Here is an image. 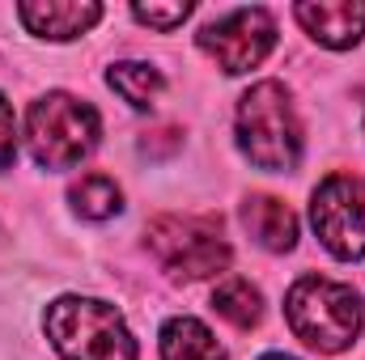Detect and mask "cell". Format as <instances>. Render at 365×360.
<instances>
[{
    "mask_svg": "<svg viewBox=\"0 0 365 360\" xmlns=\"http://www.w3.org/2000/svg\"><path fill=\"white\" fill-rule=\"evenodd\" d=\"M238 149L255 170L289 174L302 162V123L280 81H259L238 97Z\"/></svg>",
    "mask_w": 365,
    "mask_h": 360,
    "instance_id": "6da1fadb",
    "label": "cell"
},
{
    "mask_svg": "<svg viewBox=\"0 0 365 360\" xmlns=\"http://www.w3.org/2000/svg\"><path fill=\"white\" fill-rule=\"evenodd\" d=\"M43 331L64 360H136V339L123 314L98 297H56Z\"/></svg>",
    "mask_w": 365,
    "mask_h": 360,
    "instance_id": "7a4b0ae2",
    "label": "cell"
},
{
    "mask_svg": "<svg viewBox=\"0 0 365 360\" xmlns=\"http://www.w3.org/2000/svg\"><path fill=\"white\" fill-rule=\"evenodd\" d=\"M284 318L293 327V335L314 348V352H344L357 344L361 335V297L349 284L323 280V275H302L289 297H284Z\"/></svg>",
    "mask_w": 365,
    "mask_h": 360,
    "instance_id": "3957f363",
    "label": "cell"
},
{
    "mask_svg": "<svg viewBox=\"0 0 365 360\" xmlns=\"http://www.w3.org/2000/svg\"><path fill=\"white\" fill-rule=\"evenodd\" d=\"M98 110L73 93H43L26 115V144L43 170H73L98 149Z\"/></svg>",
    "mask_w": 365,
    "mask_h": 360,
    "instance_id": "277c9868",
    "label": "cell"
},
{
    "mask_svg": "<svg viewBox=\"0 0 365 360\" xmlns=\"http://www.w3.org/2000/svg\"><path fill=\"white\" fill-rule=\"evenodd\" d=\"M145 242L153 259L182 280H208L230 268V242L221 238L217 216H182V212L153 216L145 229Z\"/></svg>",
    "mask_w": 365,
    "mask_h": 360,
    "instance_id": "5b68a950",
    "label": "cell"
},
{
    "mask_svg": "<svg viewBox=\"0 0 365 360\" xmlns=\"http://www.w3.org/2000/svg\"><path fill=\"white\" fill-rule=\"evenodd\" d=\"M310 225L336 259H365V182L327 174L310 195Z\"/></svg>",
    "mask_w": 365,
    "mask_h": 360,
    "instance_id": "8992f818",
    "label": "cell"
},
{
    "mask_svg": "<svg viewBox=\"0 0 365 360\" xmlns=\"http://www.w3.org/2000/svg\"><path fill=\"white\" fill-rule=\"evenodd\" d=\"M195 38L217 60L221 73L238 77V73H251L255 64L268 60V51L276 47V21L259 4L255 9H230L217 21H208Z\"/></svg>",
    "mask_w": 365,
    "mask_h": 360,
    "instance_id": "52a82bcc",
    "label": "cell"
},
{
    "mask_svg": "<svg viewBox=\"0 0 365 360\" xmlns=\"http://www.w3.org/2000/svg\"><path fill=\"white\" fill-rule=\"evenodd\" d=\"M293 17L319 47L331 51L357 47L365 34V0H302L293 4Z\"/></svg>",
    "mask_w": 365,
    "mask_h": 360,
    "instance_id": "ba28073f",
    "label": "cell"
},
{
    "mask_svg": "<svg viewBox=\"0 0 365 360\" xmlns=\"http://www.w3.org/2000/svg\"><path fill=\"white\" fill-rule=\"evenodd\" d=\"M17 17L30 34L68 43V38L86 34L90 26H98L102 4H93V0H26V4H17Z\"/></svg>",
    "mask_w": 365,
    "mask_h": 360,
    "instance_id": "9c48e42d",
    "label": "cell"
},
{
    "mask_svg": "<svg viewBox=\"0 0 365 360\" xmlns=\"http://www.w3.org/2000/svg\"><path fill=\"white\" fill-rule=\"evenodd\" d=\"M242 225H247V233H251L264 250H272V255H284V250L297 246V216H293V208H289L284 199H276V195H247V203H242Z\"/></svg>",
    "mask_w": 365,
    "mask_h": 360,
    "instance_id": "30bf717a",
    "label": "cell"
},
{
    "mask_svg": "<svg viewBox=\"0 0 365 360\" xmlns=\"http://www.w3.org/2000/svg\"><path fill=\"white\" fill-rule=\"evenodd\" d=\"M162 360H225V352L200 318L179 314L162 327Z\"/></svg>",
    "mask_w": 365,
    "mask_h": 360,
    "instance_id": "8fae6325",
    "label": "cell"
},
{
    "mask_svg": "<svg viewBox=\"0 0 365 360\" xmlns=\"http://www.w3.org/2000/svg\"><path fill=\"white\" fill-rule=\"evenodd\" d=\"M106 85L119 93L128 106H136V110H149L153 102H158V93H162V73L153 68V64H140V60H123V64H110V73H106Z\"/></svg>",
    "mask_w": 365,
    "mask_h": 360,
    "instance_id": "7c38bea8",
    "label": "cell"
},
{
    "mask_svg": "<svg viewBox=\"0 0 365 360\" xmlns=\"http://www.w3.org/2000/svg\"><path fill=\"white\" fill-rule=\"evenodd\" d=\"M212 305H217V314H221L225 322H234L238 331H251V327L264 318V297H259V288H255L251 280H242V275H230L225 284H217Z\"/></svg>",
    "mask_w": 365,
    "mask_h": 360,
    "instance_id": "4fadbf2b",
    "label": "cell"
},
{
    "mask_svg": "<svg viewBox=\"0 0 365 360\" xmlns=\"http://www.w3.org/2000/svg\"><path fill=\"white\" fill-rule=\"evenodd\" d=\"M68 199H73V212L81 221H106L123 208V191L119 182L106 179V174H86L68 186Z\"/></svg>",
    "mask_w": 365,
    "mask_h": 360,
    "instance_id": "5bb4252c",
    "label": "cell"
},
{
    "mask_svg": "<svg viewBox=\"0 0 365 360\" xmlns=\"http://www.w3.org/2000/svg\"><path fill=\"white\" fill-rule=\"evenodd\" d=\"M132 17L153 30H175L191 17V4H132Z\"/></svg>",
    "mask_w": 365,
    "mask_h": 360,
    "instance_id": "9a60e30c",
    "label": "cell"
},
{
    "mask_svg": "<svg viewBox=\"0 0 365 360\" xmlns=\"http://www.w3.org/2000/svg\"><path fill=\"white\" fill-rule=\"evenodd\" d=\"M17 162V115L9 106V97L0 93V174Z\"/></svg>",
    "mask_w": 365,
    "mask_h": 360,
    "instance_id": "2e32d148",
    "label": "cell"
},
{
    "mask_svg": "<svg viewBox=\"0 0 365 360\" xmlns=\"http://www.w3.org/2000/svg\"><path fill=\"white\" fill-rule=\"evenodd\" d=\"M259 360H293V356H284V352H268V356H259Z\"/></svg>",
    "mask_w": 365,
    "mask_h": 360,
    "instance_id": "e0dca14e",
    "label": "cell"
}]
</instances>
